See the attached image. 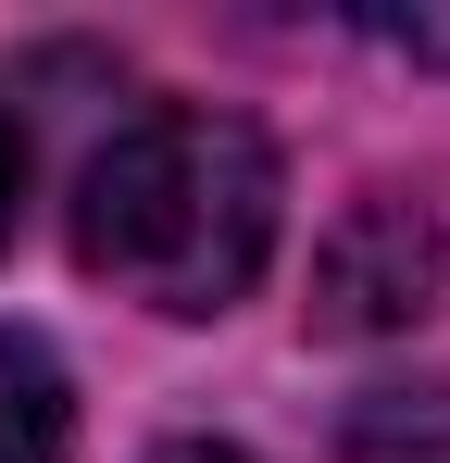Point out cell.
<instances>
[{"instance_id":"cell-1","label":"cell","mask_w":450,"mask_h":463,"mask_svg":"<svg viewBox=\"0 0 450 463\" xmlns=\"http://www.w3.org/2000/svg\"><path fill=\"white\" fill-rule=\"evenodd\" d=\"M276 250V151L213 100H150L75 175V263L150 313H225Z\"/></svg>"},{"instance_id":"cell-2","label":"cell","mask_w":450,"mask_h":463,"mask_svg":"<svg viewBox=\"0 0 450 463\" xmlns=\"http://www.w3.org/2000/svg\"><path fill=\"white\" fill-rule=\"evenodd\" d=\"M438 276H450V238L426 226L413 201H363V213L338 226V250H325V276H313V288H325L313 313L351 326V338H363V326H413V313H438Z\"/></svg>"},{"instance_id":"cell-3","label":"cell","mask_w":450,"mask_h":463,"mask_svg":"<svg viewBox=\"0 0 450 463\" xmlns=\"http://www.w3.org/2000/svg\"><path fill=\"white\" fill-rule=\"evenodd\" d=\"M0 463H75V388L25 326H0Z\"/></svg>"},{"instance_id":"cell-4","label":"cell","mask_w":450,"mask_h":463,"mask_svg":"<svg viewBox=\"0 0 450 463\" xmlns=\"http://www.w3.org/2000/svg\"><path fill=\"white\" fill-rule=\"evenodd\" d=\"M338 463H450V388H388L351 413Z\"/></svg>"},{"instance_id":"cell-5","label":"cell","mask_w":450,"mask_h":463,"mask_svg":"<svg viewBox=\"0 0 450 463\" xmlns=\"http://www.w3.org/2000/svg\"><path fill=\"white\" fill-rule=\"evenodd\" d=\"M13 213H25V138H13V113H0V238H13Z\"/></svg>"},{"instance_id":"cell-6","label":"cell","mask_w":450,"mask_h":463,"mask_svg":"<svg viewBox=\"0 0 450 463\" xmlns=\"http://www.w3.org/2000/svg\"><path fill=\"white\" fill-rule=\"evenodd\" d=\"M150 463H250V451H225V439H175V451H150Z\"/></svg>"}]
</instances>
